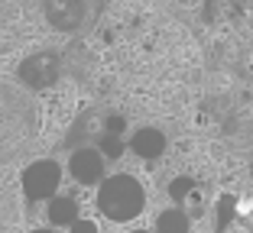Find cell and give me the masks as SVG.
<instances>
[{
    "mask_svg": "<svg viewBox=\"0 0 253 233\" xmlns=\"http://www.w3.org/2000/svg\"><path fill=\"white\" fill-rule=\"evenodd\" d=\"M75 220H82V211H78V198H68V195H55L52 201H45V227H72Z\"/></svg>",
    "mask_w": 253,
    "mask_h": 233,
    "instance_id": "cell-4",
    "label": "cell"
},
{
    "mask_svg": "<svg viewBox=\"0 0 253 233\" xmlns=\"http://www.w3.org/2000/svg\"><path fill=\"white\" fill-rule=\"evenodd\" d=\"M188 191H192V181L182 178V185H172V198H185Z\"/></svg>",
    "mask_w": 253,
    "mask_h": 233,
    "instance_id": "cell-7",
    "label": "cell"
},
{
    "mask_svg": "<svg viewBox=\"0 0 253 233\" xmlns=\"http://www.w3.org/2000/svg\"><path fill=\"white\" fill-rule=\"evenodd\" d=\"M68 178L82 188H97L101 181L107 178V156L97 146H78V149L68 156V166H65Z\"/></svg>",
    "mask_w": 253,
    "mask_h": 233,
    "instance_id": "cell-3",
    "label": "cell"
},
{
    "mask_svg": "<svg viewBox=\"0 0 253 233\" xmlns=\"http://www.w3.org/2000/svg\"><path fill=\"white\" fill-rule=\"evenodd\" d=\"M68 233H101V227H97V220L82 217V220H75V224L68 227Z\"/></svg>",
    "mask_w": 253,
    "mask_h": 233,
    "instance_id": "cell-6",
    "label": "cell"
},
{
    "mask_svg": "<svg viewBox=\"0 0 253 233\" xmlns=\"http://www.w3.org/2000/svg\"><path fill=\"white\" fill-rule=\"evenodd\" d=\"M62 178H65V168L55 159H39L23 172V191L33 201H52L62 188Z\"/></svg>",
    "mask_w": 253,
    "mask_h": 233,
    "instance_id": "cell-2",
    "label": "cell"
},
{
    "mask_svg": "<svg viewBox=\"0 0 253 233\" xmlns=\"http://www.w3.org/2000/svg\"><path fill=\"white\" fill-rule=\"evenodd\" d=\"M30 233H55V230H52V227H33Z\"/></svg>",
    "mask_w": 253,
    "mask_h": 233,
    "instance_id": "cell-8",
    "label": "cell"
},
{
    "mask_svg": "<svg viewBox=\"0 0 253 233\" xmlns=\"http://www.w3.org/2000/svg\"><path fill=\"white\" fill-rule=\"evenodd\" d=\"M130 233H149V230H130Z\"/></svg>",
    "mask_w": 253,
    "mask_h": 233,
    "instance_id": "cell-9",
    "label": "cell"
},
{
    "mask_svg": "<svg viewBox=\"0 0 253 233\" xmlns=\"http://www.w3.org/2000/svg\"><path fill=\"white\" fill-rule=\"evenodd\" d=\"M192 230V217L182 207H166L156 214V233H188Z\"/></svg>",
    "mask_w": 253,
    "mask_h": 233,
    "instance_id": "cell-5",
    "label": "cell"
},
{
    "mask_svg": "<svg viewBox=\"0 0 253 233\" xmlns=\"http://www.w3.org/2000/svg\"><path fill=\"white\" fill-rule=\"evenodd\" d=\"M94 204L101 217H107L111 224H130L146 211V188L136 175H107L94 191Z\"/></svg>",
    "mask_w": 253,
    "mask_h": 233,
    "instance_id": "cell-1",
    "label": "cell"
}]
</instances>
